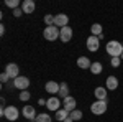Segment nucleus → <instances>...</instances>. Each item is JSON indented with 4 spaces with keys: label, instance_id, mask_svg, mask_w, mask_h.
Instances as JSON below:
<instances>
[{
    "label": "nucleus",
    "instance_id": "nucleus-1",
    "mask_svg": "<svg viewBox=\"0 0 123 122\" xmlns=\"http://www.w3.org/2000/svg\"><path fill=\"white\" fill-rule=\"evenodd\" d=\"M105 50H107V53H108L112 58H120L123 55V43L117 41V40H112V41L107 43Z\"/></svg>",
    "mask_w": 123,
    "mask_h": 122
},
{
    "label": "nucleus",
    "instance_id": "nucleus-2",
    "mask_svg": "<svg viewBox=\"0 0 123 122\" xmlns=\"http://www.w3.org/2000/svg\"><path fill=\"white\" fill-rule=\"evenodd\" d=\"M0 114H2L5 119H8L10 122L17 121V119L20 117V111L15 107V106H7V107H2V109H0Z\"/></svg>",
    "mask_w": 123,
    "mask_h": 122
},
{
    "label": "nucleus",
    "instance_id": "nucleus-3",
    "mask_svg": "<svg viewBox=\"0 0 123 122\" xmlns=\"http://www.w3.org/2000/svg\"><path fill=\"white\" fill-rule=\"evenodd\" d=\"M59 35H61V28H57L56 25L46 27L44 31H43V36H44V40H48V41H54V40H57Z\"/></svg>",
    "mask_w": 123,
    "mask_h": 122
},
{
    "label": "nucleus",
    "instance_id": "nucleus-4",
    "mask_svg": "<svg viewBox=\"0 0 123 122\" xmlns=\"http://www.w3.org/2000/svg\"><path fill=\"white\" fill-rule=\"evenodd\" d=\"M107 107H108V101H95L90 106V112L94 115H102L107 112Z\"/></svg>",
    "mask_w": 123,
    "mask_h": 122
},
{
    "label": "nucleus",
    "instance_id": "nucleus-5",
    "mask_svg": "<svg viewBox=\"0 0 123 122\" xmlns=\"http://www.w3.org/2000/svg\"><path fill=\"white\" fill-rule=\"evenodd\" d=\"M5 73L10 76V79H17L20 76V66L17 63H8L5 66Z\"/></svg>",
    "mask_w": 123,
    "mask_h": 122
},
{
    "label": "nucleus",
    "instance_id": "nucleus-6",
    "mask_svg": "<svg viewBox=\"0 0 123 122\" xmlns=\"http://www.w3.org/2000/svg\"><path fill=\"white\" fill-rule=\"evenodd\" d=\"M46 107L49 111H53V112H57V111L61 109V99L56 97V96H51L46 101Z\"/></svg>",
    "mask_w": 123,
    "mask_h": 122
},
{
    "label": "nucleus",
    "instance_id": "nucleus-7",
    "mask_svg": "<svg viewBox=\"0 0 123 122\" xmlns=\"http://www.w3.org/2000/svg\"><path fill=\"white\" fill-rule=\"evenodd\" d=\"M87 48H89V51H92V53L98 51V48H100V38L90 35V36L87 38Z\"/></svg>",
    "mask_w": 123,
    "mask_h": 122
},
{
    "label": "nucleus",
    "instance_id": "nucleus-8",
    "mask_svg": "<svg viewBox=\"0 0 123 122\" xmlns=\"http://www.w3.org/2000/svg\"><path fill=\"white\" fill-rule=\"evenodd\" d=\"M13 83H15V87L20 89V91H26L30 86V79L26 76H18L17 79H13Z\"/></svg>",
    "mask_w": 123,
    "mask_h": 122
},
{
    "label": "nucleus",
    "instance_id": "nucleus-9",
    "mask_svg": "<svg viewBox=\"0 0 123 122\" xmlns=\"http://www.w3.org/2000/svg\"><path fill=\"white\" fill-rule=\"evenodd\" d=\"M76 106H77L76 97H72V96H67L66 99H62V107H64L69 114L72 112V111H76Z\"/></svg>",
    "mask_w": 123,
    "mask_h": 122
},
{
    "label": "nucleus",
    "instance_id": "nucleus-10",
    "mask_svg": "<svg viewBox=\"0 0 123 122\" xmlns=\"http://www.w3.org/2000/svg\"><path fill=\"white\" fill-rule=\"evenodd\" d=\"M21 114H23V117L28 119V121H36V111H35L33 106H25V107L21 109Z\"/></svg>",
    "mask_w": 123,
    "mask_h": 122
},
{
    "label": "nucleus",
    "instance_id": "nucleus-11",
    "mask_svg": "<svg viewBox=\"0 0 123 122\" xmlns=\"http://www.w3.org/2000/svg\"><path fill=\"white\" fill-rule=\"evenodd\" d=\"M67 23H69V17L66 13H59L54 17V25L57 28H64V27H67Z\"/></svg>",
    "mask_w": 123,
    "mask_h": 122
},
{
    "label": "nucleus",
    "instance_id": "nucleus-12",
    "mask_svg": "<svg viewBox=\"0 0 123 122\" xmlns=\"http://www.w3.org/2000/svg\"><path fill=\"white\" fill-rule=\"evenodd\" d=\"M59 40H61L62 43H69V41L72 40V28H71V27H64V28H61Z\"/></svg>",
    "mask_w": 123,
    "mask_h": 122
},
{
    "label": "nucleus",
    "instance_id": "nucleus-13",
    "mask_svg": "<svg viewBox=\"0 0 123 122\" xmlns=\"http://www.w3.org/2000/svg\"><path fill=\"white\" fill-rule=\"evenodd\" d=\"M36 8V3L33 2V0H23L21 2V10H23V13H33Z\"/></svg>",
    "mask_w": 123,
    "mask_h": 122
},
{
    "label": "nucleus",
    "instance_id": "nucleus-14",
    "mask_svg": "<svg viewBox=\"0 0 123 122\" xmlns=\"http://www.w3.org/2000/svg\"><path fill=\"white\" fill-rule=\"evenodd\" d=\"M105 86H107V91H115V89L118 87V78L108 76L107 81H105Z\"/></svg>",
    "mask_w": 123,
    "mask_h": 122
},
{
    "label": "nucleus",
    "instance_id": "nucleus-15",
    "mask_svg": "<svg viewBox=\"0 0 123 122\" xmlns=\"http://www.w3.org/2000/svg\"><path fill=\"white\" fill-rule=\"evenodd\" d=\"M77 66H79L80 69H90L92 61H90L87 56H79V58H77Z\"/></svg>",
    "mask_w": 123,
    "mask_h": 122
},
{
    "label": "nucleus",
    "instance_id": "nucleus-16",
    "mask_svg": "<svg viewBox=\"0 0 123 122\" xmlns=\"http://www.w3.org/2000/svg\"><path fill=\"white\" fill-rule=\"evenodd\" d=\"M59 86L56 81H49V83H46V86H44V89H46V93L49 94H59Z\"/></svg>",
    "mask_w": 123,
    "mask_h": 122
},
{
    "label": "nucleus",
    "instance_id": "nucleus-17",
    "mask_svg": "<svg viewBox=\"0 0 123 122\" xmlns=\"http://www.w3.org/2000/svg\"><path fill=\"white\" fill-rule=\"evenodd\" d=\"M95 97H97V101H107V87H102V86H98V87H95Z\"/></svg>",
    "mask_w": 123,
    "mask_h": 122
},
{
    "label": "nucleus",
    "instance_id": "nucleus-18",
    "mask_svg": "<svg viewBox=\"0 0 123 122\" xmlns=\"http://www.w3.org/2000/svg\"><path fill=\"white\" fill-rule=\"evenodd\" d=\"M54 114H56V121H61V122H64L67 117H69V112H67L64 107H62V109H59V111L54 112Z\"/></svg>",
    "mask_w": 123,
    "mask_h": 122
},
{
    "label": "nucleus",
    "instance_id": "nucleus-19",
    "mask_svg": "<svg viewBox=\"0 0 123 122\" xmlns=\"http://www.w3.org/2000/svg\"><path fill=\"white\" fill-rule=\"evenodd\" d=\"M90 33L94 35V36H102L104 33H102V25L100 23H94L92 27H90Z\"/></svg>",
    "mask_w": 123,
    "mask_h": 122
},
{
    "label": "nucleus",
    "instance_id": "nucleus-20",
    "mask_svg": "<svg viewBox=\"0 0 123 122\" xmlns=\"http://www.w3.org/2000/svg\"><path fill=\"white\" fill-rule=\"evenodd\" d=\"M59 96L62 99H66L69 96V86H67V83H61V86H59Z\"/></svg>",
    "mask_w": 123,
    "mask_h": 122
},
{
    "label": "nucleus",
    "instance_id": "nucleus-21",
    "mask_svg": "<svg viewBox=\"0 0 123 122\" xmlns=\"http://www.w3.org/2000/svg\"><path fill=\"white\" fill-rule=\"evenodd\" d=\"M90 73H92V74H100V73H102V63H98V61L92 63V66H90Z\"/></svg>",
    "mask_w": 123,
    "mask_h": 122
},
{
    "label": "nucleus",
    "instance_id": "nucleus-22",
    "mask_svg": "<svg viewBox=\"0 0 123 122\" xmlns=\"http://www.w3.org/2000/svg\"><path fill=\"white\" fill-rule=\"evenodd\" d=\"M5 5L10 7V8H13V10H17V8H20L21 2L20 0H5Z\"/></svg>",
    "mask_w": 123,
    "mask_h": 122
},
{
    "label": "nucleus",
    "instance_id": "nucleus-23",
    "mask_svg": "<svg viewBox=\"0 0 123 122\" xmlns=\"http://www.w3.org/2000/svg\"><path fill=\"white\" fill-rule=\"evenodd\" d=\"M53 119L49 117V114H46V112H43V114H38L36 115V121L35 122H51Z\"/></svg>",
    "mask_w": 123,
    "mask_h": 122
},
{
    "label": "nucleus",
    "instance_id": "nucleus-24",
    "mask_svg": "<svg viewBox=\"0 0 123 122\" xmlns=\"http://www.w3.org/2000/svg\"><path fill=\"white\" fill-rule=\"evenodd\" d=\"M69 115L72 117V121H80L84 114H82V111H79V109H76V111H72V112L69 114Z\"/></svg>",
    "mask_w": 123,
    "mask_h": 122
},
{
    "label": "nucleus",
    "instance_id": "nucleus-25",
    "mask_svg": "<svg viewBox=\"0 0 123 122\" xmlns=\"http://www.w3.org/2000/svg\"><path fill=\"white\" fill-rule=\"evenodd\" d=\"M18 97H20V101H23V102H26V101H30V97H31V94H30L28 91H21Z\"/></svg>",
    "mask_w": 123,
    "mask_h": 122
},
{
    "label": "nucleus",
    "instance_id": "nucleus-26",
    "mask_svg": "<svg viewBox=\"0 0 123 122\" xmlns=\"http://www.w3.org/2000/svg\"><path fill=\"white\" fill-rule=\"evenodd\" d=\"M44 23H46V27H53L54 25V17L53 15H46L44 17Z\"/></svg>",
    "mask_w": 123,
    "mask_h": 122
},
{
    "label": "nucleus",
    "instance_id": "nucleus-27",
    "mask_svg": "<svg viewBox=\"0 0 123 122\" xmlns=\"http://www.w3.org/2000/svg\"><path fill=\"white\" fill-rule=\"evenodd\" d=\"M120 63H122V58H112V59H110V65L113 66V68H118Z\"/></svg>",
    "mask_w": 123,
    "mask_h": 122
},
{
    "label": "nucleus",
    "instance_id": "nucleus-28",
    "mask_svg": "<svg viewBox=\"0 0 123 122\" xmlns=\"http://www.w3.org/2000/svg\"><path fill=\"white\" fill-rule=\"evenodd\" d=\"M0 81H2V83H3V84H7V83H8V81H10V76L7 74V73H5V71H3V73H2V74H0Z\"/></svg>",
    "mask_w": 123,
    "mask_h": 122
},
{
    "label": "nucleus",
    "instance_id": "nucleus-29",
    "mask_svg": "<svg viewBox=\"0 0 123 122\" xmlns=\"http://www.w3.org/2000/svg\"><path fill=\"white\" fill-rule=\"evenodd\" d=\"M21 13H23V10H21V8L13 10V15H15V17H21Z\"/></svg>",
    "mask_w": 123,
    "mask_h": 122
},
{
    "label": "nucleus",
    "instance_id": "nucleus-30",
    "mask_svg": "<svg viewBox=\"0 0 123 122\" xmlns=\"http://www.w3.org/2000/svg\"><path fill=\"white\" fill-rule=\"evenodd\" d=\"M0 35H2V36L5 35V27H3V25H0Z\"/></svg>",
    "mask_w": 123,
    "mask_h": 122
},
{
    "label": "nucleus",
    "instance_id": "nucleus-31",
    "mask_svg": "<svg viewBox=\"0 0 123 122\" xmlns=\"http://www.w3.org/2000/svg\"><path fill=\"white\" fill-rule=\"evenodd\" d=\"M38 104H39V106H46V101H44V99H39Z\"/></svg>",
    "mask_w": 123,
    "mask_h": 122
},
{
    "label": "nucleus",
    "instance_id": "nucleus-32",
    "mask_svg": "<svg viewBox=\"0 0 123 122\" xmlns=\"http://www.w3.org/2000/svg\"><path fill=\"white\" fill-rule=\"evenodd\" d=\"M64 122H74V121H72V117L69 115V117H67V119H66V121H64Z\"/></svg>",
    "mask_w": 123,
    "mask_h": 122
},
{
    "label": "nucleus",
    "instance_id": "nucleus-33",
    "mask_svg": "<svg viewBox=\"0 0 123 122\" xmlns=\"http://www.w3.org/2000/svg\"><path fill=\"white\" fill-rule=\"evenodd\" d=\"M120 58H122V61H123V55H122V56H120Z\"/></svg>",
    "mask_w": 123,
    "mask_h": 122
},
{
    "label": "nucleus",
    "instance_id": "nucleus-34",
    "mask_svg": "<svg viewBox=\"0 0 123 122\" xmlns=\"http://www.w3.org/2000/svg\"><path fill=\"white\" fill-rule=\"evenodd\" d=\"M28 122H35V121H28Z\"/></svg>",
    "mask_w": 123,
    "mask_h": 122
}]
</instances>
